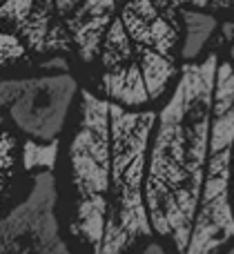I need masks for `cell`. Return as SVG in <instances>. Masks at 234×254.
<instances>
[{"mask_svg":"<svg viewBox=\"0 0 234 254\" xmlns=\"http://www.w3.org/2000/svg\"><path fill=\"white\" fill-rule=\"evenodd\" d=\"M2 2H7V0H0V4H2Z\"/></svg>","mask_w":234,"mask_h":254,"instance_id":"obj_20","label":"cell"},{"mask_svg":"<svg viewBox=\"0 0 234 254\" xmlns=\"http://www.w3.org/2000/svg\"><path fill=\"white\" fill-rule=\"evenodd\" d=\"M27 56V47L13 31L0 29V71L20 63Z\"/></svg>","mask_w":234,"mask_h":254,"instance_id":"obj_14","label":"cell"},{"mask_svg":"<svg viewBox=\"0 0 234 254\" xmlns=\"http://www.w3.org/2000/svg\"><path fill=\"white\" fill-rule=\"evenodd\" d=\"M232 207H234V154H232Z\"/></svg>","mask_w":234,"mask_h":254,"instance_id":"obj_17","label":"cell"},{"mask_svg":"<svg viewBox=\"0 0 234 254\" xmlns=\"http://www.w3.org/2000/svg\"><path fill=\"white\" fill-rule=\"evenodd\" d=\"M223 254H234V246L230 248V250H226V252H223Z\"/></svg>","mask_w":234,"mask_h":254,"instance_id":"obj_19","label":"cell"},{"mask_svg":"<svg viewBox=\"0 0 234 254\" xmlns=\"http://www.w3.org/2000/svg\"><path fill=\"white\" fill-rule=\"evenodd\" d=\"M138 254H168V252H165V248L161 246V243L150 241V243H147V246H145V250H141Z\"/></svg>","mask_w":234,"mask_h":254,"instance_id":"obj_16","label":"cell"},{"mask_svg":"<svg viewBox=\"0 0 234 254\" xmlns=\"http://www.w3.org/2000/svg\"><path fill=\"white\" fill-rule=\"evenodd\" d=\"M58 152H60V143L58 140H34L25 138L20 145V163L25 172H54L58 163Z\"/></svg>","mask_w":234,"mask_h":254,"instance_id":"obj_12","label":"cell"},{"mask_svg":"<svg viewBox=\"0 0 234 254\" xmlns=\"http://www.w3.org/2000/svg\"><path fill=\"white\" fill-rule=\"evenodd\" d=\"M52 2H54V11H56L58 20H60L62 27H65V22L69 20L71 13L83 4V0H52Z\"/></svg>","mask_w":234,"mask_h":254,"instance_id":"obj_15","label":"cell"},{"mask_svg":"<svg viewBox=\"0 0 234 254\" xmlns=\"http://www.w3.org/2000/svg\"><path fill=\"white\" fill-rule=\"evenodd\" d=\"M154 125V110H125L110 103L112 185L98 254H127L154 234L145 207V170Z\"/></svg>","mask_w":234,"mask_h":254,"instance_id":"obj_3","label":"cell"},{"mask_svg":"<svg viewBox=\"0 0 234 254\" xmlns=\"http://www.w3.org/2000/svg\"><path fill=\"white\" fill-rule=\"evenodd\" d=\"M101 92L103 98L125 110H136L150 103L145 89V80H143L141 65L136 61L123 65L114 71L101 74Z\"/></svg>","mask_w":234,"mask_h":254,"instance_id":"obj_8","label":"cell"},{"mask_svg":"<svg viewBox=\"0 0 234 254\" xmlns=\"http://www.w3.org/2000/svg\"><path fill=\"white\" fill-rule=\"evenodd\" d=\"M18 140L13 138L11 131H7L4 127H0V203H2L4 194L9 192L13 183V176L18 170Z\"/></svg>","mask_w":234,"mask_h":254,"instance_id":"obj_13","label":"cell"},{"mask_svg":"<svg viewBox=\"0 0 234 254\" xmlns=\"http://www.w3.org/2000/svg\"><path fill=\"white\" fill-rule=\"evenodd\" d=\"M178 13H181V22H183V29H185L181 58L192 63L201 56L205 45L210 43V38H212V34L217 31L219 22L212 13L194 11V9H181Z\"/></svg>","mask_w":234,"mask_h":254,"instance_id":"obj_9","label":"cell"},{"mask_svg":"<svg viewBox=\"0 0 234 254\" xmlns=\"http://www.w3.org/2000/svg\"><path fill=\"white\" fill-rule=\"evenodd\" d=\"M76 78L65 74H38L0 78V107L18 131L34 140H58L78 96Z\"/></svg>","mask_w":234,"mask_h":254,"instance_id":"obj_5","label":"cell"},{"mask_svg":"<svg viewBox=\"0 0 234 254\" xmlns=\"http://www.w3.org/2000/svg\"><path fill=\"white\" fill-rule=\"evenodd\" d=\"M230 56H232V63H234V43L230 45Z\"/></svg>","mask_w":234,"mask_h":254,"instance_id":"obj_18","label":"cell"},{"mask_svg":"<svg viewBox=\"0 0 234 254\" xmlns=\"http://www.w3.org/2000/svg\"><path fill=\"white\" fill-rule=\"evenodd\" d=\"M134 61H136V47H134V43L129 40L120 18L116 16L114 20H112L110 29H107L105 40H103V47H101V56H98V63H101V67H103V74L114 71L123 65H129V63H134Z\"/></svg>","mask_w":234,"mask_h":254,"instance_id":"obj_11","label":"cell"},{"mask_svg":"<svg viewBox=\"0 0 234 254\" xmlns=\"http://www.w3.org/2000/svg\"><path fill=\"white\" fill-rule=\"evenodd\" d=\"M0 254H74L58 223L54 172L34 174L29 192L0 214Z\"/></svg>","mask_w":234,"mask_h":254,"instance_id":"obj_6","label":"cell"},{"mask_svg":"<svg viewBox=\"0 0 234 254\" xmlns=\"http://www.w3.org/2000/svg\"><path fill=\"white\" fill-rule=\"evenodd\" d=\"M136 61L141 65L143 80H145V89L150 101H159L172 78L178 74L174 58H165L161 54L152 52V49H136Z\"/></svg>","mask_w":234,"mask_h":254,"instance_id":"obj_10","label":"cell"},{"mask_svg":"<svg viewBox=\"0 0 234 254\" xmlns=\"http://www.w3.org/2000/svg\"><path fill=\"white\" fill-rule=\"evenodd\" d=\"M234 154V67L219 63L212 98L210 154L201 201L185 254H217L234 239L232 207Z\"/></svg>","mask_w":234,"mask_h":254,"instance_id":"obj_4","label":"cell"},{"mask_svg":"<svg viewBox=\"0 0 234 254\" xmlns=\"http://www.w3.org/2000/svg\"><path fill=\"white\" fill-rule=\"evenodd\" d=\"M116 16H118L116 0H83V4L65 22V31L74 45V52L85 65L98 61L105 34Z\"/></svg>","mask_w":234,"mask_h":254,"instance_id":"obj_7","label":"cell"},{"mask_svg":"<svg viewBox=\"0 0 234 254\" xmlns=\"http://www.w3.org/2000/svg\"><path fill=\"white\" fill-rule=\"evenodd\" d=\"M78 121L67 145L69 174V230L85 254H98L103 243L112 185L110 101L80 89Z\"/></svg>","mask_w":234,"mask_h":254,"instance_id":"obj_2","label":"cell"},{"mask_svg":"<svg viewBox=\"0 0 234 254\" xmlns=\"http://www.w3.org/2000/svg\"><path fill=\"white\" fill-rule=\"evenodd\" d=\"M219 56L185 63L172 96L156 114L145 170V207L152 232L185 254L201 201L210 154L212 98Z\"/></svg>","mask_w":234,"mask_h":254,"instance_id":"obj_1","label":"cell"}]
</instances>
